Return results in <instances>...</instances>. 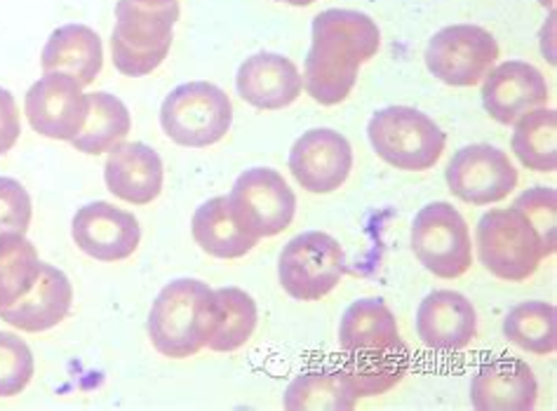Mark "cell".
<instances>
[{
    "mask_svg": "<svg viewBox=\"0 0 557 411\" xmlns=\"http://www.w3.org/2000/svg\"><path fill=\"white\" fill-rule=\"evenodd\" d=\"M510 149L532 172H555L557 167V115L553 109H534L512 123Z\"/></svg>",
    "mask_w": 557,
    "mask_h": 411,
    "instance_id": "484cf974",
    "label": "cell"
},
{
    "mask_svg": "<svg viewBox=\"0 0 557 411\" xmlns=\"http://www.w3.org/2000/svg\"><path fill=\"white\" fill-rule=\"evenodd\" d=\"M177 20L180 3L151 8L135 0H119L111 36L113 66L129 78L149 76L165 62Z\"/></svg>",
    "mask_w": 557,
    "mask_h": 411,
    "instance_id": "3957f363",
    "label": "cell"
},
{
    "mask_svg": "<svg viewBox=\"0 0 557 411\" xmlns=\"http://www.w3.org/2000/svg\"><path fill=\"white\" fill-rule=\"evenodd\" d=\"M344 247L322 231H309L292 238L277 259L281 285L297 301L325 299L344 281Z\"/></svg>",
    "mask_w": 557,
    "mask_h": 411,
    "instance_id": "ba28073f",
    "label": "cell"
},
{
    "mask_svg": "<svg viewBox=\"0 0 557 411\" xmlns=\"http://www.w3.org/2000/svg\"><path fill=\"white\" fill-rule=\"evenodd\" d=\"M368 137L374 153L395 170L426 172L445 151L447 137L431 115L412 107H388L372 115Z\"/></svg>",
    "mask_w": 557,
    "mask_h": 411,
    "instance_id": "5b68a950",
    "label": "cell"
},
{
    "mask_svg": "<svg viewBox=\"0 0 557 411\" xmlns=\"http://www.w3.org/2000/svg\"><path fill=\"white\" fill-rule=\"evenodd\" d=\"M34 204L26 188L10 176H0V235L26 233L32 226Z\"/></svg>",
    "mask_w": 557,
    "mask_h": 411,
    "instance_id": "1f68e13d",
    "label": "cell"
},
{
    "mask_svg": "<svg viewBox=\"0 0 557 411\" xmlns=\"http://www.w3.org/2000/svg\"><path fill=\"white\" fill-rule=\"evenodd\" d=\"M339 346L346 360H370L409 350L391 308L381 299H360L346 308L339 322Z\"/></svg>",
    "mask_w": 557,
    "mask_h": 411,
    "instance_id": "e0dca14e",
    "label": "cell"
},
{
    "mask_svg": "<svg viewBox=\"0 0 557 411\" xmlns=\"http://www.w3.org/2000/svg\"><path fill=\"white\" fill-rule=\"evenodd\" d=\"M233 123L228 95L212 83H184L165 97L160 125L165 135L186 149H208L222 141Z\"/></svg>",
    "mask_w": 557,
    "mask_h": 411,
    "instance_id": "8992f818",
    "label": "cell"
},
{
    "mask_svg": "<svg viewBox=\"0 0 557 411\" xmlns=\"http://www.w3.org/2000/svg\"><path fill=\"white\" fill-rule=\"evenodd\" d=\"M451 196L468 204H494L518 188V170L506 151L490 144H473L454 153L445 170Z\"/></svg>",
    "mask_w": 557,
    "mask_h": 411,
    "instance_id": "8fae6325",
    "label": "cell"
},
{
    "mask_svg": "<svg viewBox=\"0 0 557 411\" xmlns=\"http://www.w3.org/2000/svg\"><path fill=\"white\" fill-rule=\"evenodd\" d=\"M358 400L356 384L344 364L304 372L285 390V409L289 411H350Z\"/></svg>",
    "mask_w": 557,
    "mask_h": 411,
    "instance_id": "cb8c5ba5",
    "label": "cell"
},
{
    "mask_svg": "<svg viewBox=\"0 0 557 411\" xmlns=\"http://www.w3.org/2000/svg\"><path fill=\"white\" fill-rule=\"evenodd\" d=\"M73 306V287L64 271L52 263H40V273L34 289L24 299L0 311V320H5L14 329L26 334L48 332L69 317Z\"/></svg>",
    "mask_w": 557,
    "mask_h": 411,
    "instance_id": "d6986e66",
    "label": "cell"
},
{
    "mask_svg": "<svg viewBox=\"0 0 557 411\" xmlns=\"http://www.w3.org/2000/svg\"><path fill=\"white\" fill-rule=\"evenodd\" d=\"M228 204L238 224L255 238H273L295 222L297 196L281 172L252 167L243 172L228 196Z\"/></svg>",
    "mask_w": 557,
    "mask_h": 411,
    "instance_id": "9c48e42d",
    "label": "cell"
},
{
    "mask_svg": "<svg viewBox=\"0 0 557 411\" xmlns=\"http://www.w3.org/2000/svg\"><path fill=\"white\" fill-rule=\"evenodd\" d=\"M475 245L482 266L506 283H524L541 261L550 257L527 214L516 208H498L480 216Z\"/></svg>",
    "mask_w": 557,
    "mask_h": 411,
    "instance_id": "277c9868",
    "label": "cell"
},
{
    "mask_svg": "<svg viewBox=\"0 0 557 411\" xmlns=\"http://www.w3.org/2000/svg\"><path fill=\"white\" fill-rule=\"evenodd\" d=\"M36 372L34 352L17 334L0 332V398H14L28 384Z\"/></svg>",
    "mask_w": 557,
    "mask_h": 411,
    "instance_id": "f546056e",
    "label": "cell"
},
{
    "mask_svg": "<svg viewBox=\"0 0 557 411\" xmlns=\"http://www.w3.org/2000/svg\"><path fill=\"white\" fill-rule=\"evenodd\" d=\"M90 111V95L83 85L64 73H46L38 83L28 87L24 99V113L38 135L71 141L83 129Z\"/></svg>",
    "mask_w": 557,
    "mask_h": 411,
    "instance_id": "7c38bea8",
    "label": "cell"
},
{
    "mask_svg": "<svg viewBox=\"0 0 557 411\" xmlns=\"http://www.w3.org/2000/svg\"><path fill=\"white\" fill-rule=\"evenodd\" d=\"M412 252L435 277L457 281L473 263V242L466 219L449 202L437 200L421 208L412 222Z\"/></svg>",
    "mask_w": 557,
    "mask_h": 411,
    "instance_id": "52a82bcc",
    "label": "cell"
},
{
    "mask_svg": "<svg viewBox=\"0 0 557 411\" xmlns=\"http://www.w3.org/2000/svg\"><path fill=\"white\" fill-rule=\"evenodd\" d=\"M135 3H144V5H151V8H160V5L177 3V0H135Z\"/></svg>",
    "mask_w": 557,
    "mask_h": 411,
    "instance_id": "836d02e7",
    "label": "cell"
},
{
    "mask_svg": "<svg viewBox=\"0 0 557 411\" xmlns=\"http://www.w3.org/2000/svg\"><path fill=\"white\" fill-rule=\"evenodd\" d=\"M417 334L423 346L440 352H457L478 336V313L463 294L437 289L421 301L417 311Z\"/></svg>",
    "mask_w": 557,
    "mask_h": 411,
    "instance_id": "2e32d148",
    "label": "cell"
},
{
    "mask_svg": "<svg viewBox=\"0 0 557 411\" xmlns=\"http://www.w3.org/2000/svg\"><path fill=\"white\" fill-rule=\"evenodd\" d=\"M46 73H64L76 78L83 87L92 85L104 66L101 38L85 24H66L50 36L40 57Z\"/></svg>",
    "mask_w": 557,
    "mask_h": 411,
    "instance_id": "7402d4cb",
    "label": "cell"
},
{
    "mask_svg": "<svg viewBox=\"0 0 557 411\" xmlns=\"http://www.w3.org/2000/svg\"><path fill=\"white\" fill-rule=\"evenodd\" d=\"M512 204L527 214V219H530L532 226L536 228L541 240H544L546 249L553 257L557 249V228H555L557 226V194H555V188H548V186L530 188V190H524V194Z\"/></svg>",
    "mask_w": 557,
    "mask_h": 411,
    "instance_id": "4dcf8cb0",
    "label": "cell"
},
{
    "mask_svg": "<svg viewBox=\"0 0 557 411\" xmlns=\"http://www.w3.org/2000/svg\"><path fill=\"white\" fill-rule=\"evenodd\" d=\"M236 87L243 101L261 111H281L301 95V73L292 59L261 52L245 59L238 68Z\"/></svg>",
    "mask_w": 557,
    "mask_h": 411,
    "instance_id": "ac0fdd59",
    "label": "cell"
},
{
    "mask_svg": "<svg viewBox=\"0 0 557 411\" xmlns=\"http://www.w3.org/2000/svg\"><path fill=\"white\" fill-rule=\"evenodd\" d=\"M354 170V149L344 135L330 127L309 129L289 151V172L309 194H332Z\"/></svg>",
    "mask_w": 557,
    "mask_h": 411,
    "instance_id": "4fadbf2b",
    "label": "cell"
},
{
    "mask_svg": "<svg viewBox=\"0 0 557 411\" xmlns=\"http://www.w3.org/2000/svg\"><path fill=\"white\" fill-rule=\"evenodd\" d=\"M216 322L214 289L180 277L160 289L149 313V339L160 356L184 360L208 346Z\"/></svg>",
    "mask_w": 557,
    "mask_h": 411,
    "instance_id": "7a4b0ae2",
    "label": "cell"
},
{
    "mask_svg": "<svg viewBox=\"0 0 557 411\" xmlns=\"http://www.w3.org/2000/svg\"><path fill=\"white\" fill-rule=\"evenodd\" d=\"M22 135L20 109L14 97L0 87V155H5Z\"/></svg>",
    "mask_w": 557,
    "mask_h": 411,
    "instance_id": "d6a6232c",
    "label": "cell"
},
{
    "mask_svg": "<svg viewBox=\"0 0 557 411\" xmlns=\"http://www.w3.org/2000/svg\"><path fill=\"white\" fill-rule=\"evenodd\" d=\"M504 334L510 344L527 352L550 356L557 348L555 306L546 301H524L516 306L504 320Z\"/></svg>",
    "mask_w": 557,
    "mask_h": 411,
    "instance_id": "f1b7e54d",
    "label": "cell"
},
{
    "mask_svg": "<svg viewBox=\"0 0 557 411\" xmlns=\"http://www.w3.org/2000/svg\"><path fill=\"white\" fill-rule=\"evenodd\" d=\"M71 235L81 252L104 263L129 259L141 242L137 216L104 200L85 204L76 212Z\"/></svg>",
    "mask_w": 557,
    "mask_h": 411,
    "instance_id": "5bb4252c",
    "label": "cell"
},
{
    "mask_svg": "<svg viewBox=\"0 0 557 411\" xmlns=\"http://www.w3.org/2000/svg\"><path fill=\"white\" fill-rule=\"evenodd\" d=\"M132 129V117L127 107L119 97L109 92H95L90 95V111H87V121L76 137L71 139L73 149L99 155L113 151L119 146L127 132Z\"/></svg>",
    "mask_w": 557,
    "mask_h": 411,
    "instance_id": "d4e9b609",
    "label": "cell"
},
{
    "mask_svg": "<svg viewBox=\"0 0 557 411\" xmlns=\"http://www.w3.org/2000/svg\"><path fill=\"white\" fill-rule=\"evenodd\" d=\"M104 179L115 198L129 204H149L163 190L165 167L151 146L127 141L109 153Z\"/></svg>",
    "mask_w": 557,
    "mask_h": 411,
    "instance_id": "ffe728a7",
    "label": "cell"
},
{
    "mask_svg": "<svg viewBox=\"0 0 557 411\" xmlns=\"http://www.w3.org/2000/svg\"><path fill=\"white\" fill-rule=\"evenodd\" d=\"M214 297L216 322L208 348L214 352H233L252 339L259 320L257 303L238 287L214 289Z\"/></svg>",
    "mask_w": 557,
    "mask_h": 411,
    "instance_id": "4316f807",
    "label": "cell"
},
{
    "mask_svg": "<svg viewBox=\"0 0 557 411\" xmlns=\"http://www.w3.org/2000/svg\"><path fill=\"white\" fill-rule=\"evenodd\" d=\"M190 231H194V240L202 252L216 259H243L259 242V238L238 224V219L231 212L228 198L224 196L200 204L190 222Z\"/></svg>",
    "mask_w": 557,
    "mask_h": 411,
    "instance_id": "603a6c76",
    "label": "cell"
},
{
    "mask_svg": "<svg viewBox=\"0 0 557 411\" xmlns=\"http://www.w3.org/2000/svg\"><path fill=\"white\" fill-rule=\"evenodd\" d=\"M498 59V42L475 24L445 26L431 38L426 66L437 80L451 87H471L487 76Z\"/></svg>",
    "mask_w": 557,
    "mask_h": 411,
    "instance_id": "30bf717a",
    "label": "cell"
},
{
    "mask_svg": "<svg viewBox=\"0 0 557 411\" xmlns=\"http://www.w3.org/2000/svg\"><path fill=\"white\" fill-rule=\"evenodd\" d=\"M381 34L370 14L325 10L311 26V50L304 62V87L318 104L336 107L354 92L358 71L376 57Z\"/></svg>",
    "mask_w": 557,
    "mask_h": 411,
    "instance_id": "6da1fadb",
    "label": "cell"
},
{
    "mask_svg": "<svg viewBox=\"0 0 557 411\" xmlns=\"http://www.w3.org/2000/svg\"><path fill=\"white\" fill-rule=\"evenodd\" d=\"M539 384L522 360L498 358L482 364L471 381V402L480 411H527L536 407Z\"/></svg>",
    "mask_w": 557,
    "mask_h": 411,
    "instance_id": "44dd1931",
    "label": "cell"
},
{
    "mask_svg": "<svg viewBox=\"0 0 557 411\" xmlns=\"http://www.w3.org/2000/svg\"><path fill=\"white\" fill-rule=\"evenodd\" d=\"M548 83L536 66L527 62H504L492 66L482 85V104L496 123L512 125L524 113L546 107Z\"/></svg>",
    "mask_w": 557,
    "mask_h": 411,
    "instance_id": "9a60e30c",
    "label": "cell"
},
{
    "mask_svg": "<svg viewBox=\"0 0 557 411\" xmlns=\"http://www.w3.org/2000/svg\"><path fill=\"white\" fill-rule=\"evenodd\" d=\"M275 3H287V5H295V8H306V5H313L315 0H275Z\"/></svg>",
    "mask_w": 557,
    "mask_h": 411,
    "instance_id": "e575fe53",
    "label": "cell"
},
{
    "mask_svg": "<svg viewBox=\"0 0 557 411\" xmlns=\"http://www.w3.org/2000/svg\"><path fill=\"white\" fill-rule=\"evenodd\" d=\"M40 263L36 245L22 233L0 235V311L34 289Z\"/></svg>",
    "mask_w": 557,
    "mask_h": 411,
    "instance_id": "83f0119b",
    "label": "cell"
}]
</instances>
